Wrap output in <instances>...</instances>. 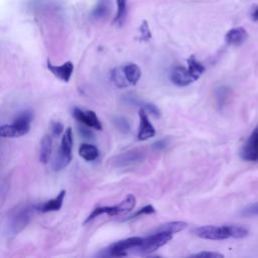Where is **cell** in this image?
<instances>
[{
    "instance_id": "6da1fadb",
    "label": "cell",
    "mask_w": 258,
    "mask_h": 258,
    "mask_svg": "<svg viewBox=\"0 0 258 258\" xmlns=\"http://www.w3.org/2000/svg\"><path fill=\"white\" fill-rule=\"evenodd\" d=\"M194 234L202 239L207 240H225L228 238L241 239L248 235V230L242 226L236 225H207L196 228L194 230Z\"/></svg>"
},
{
    "instance_id": "7a4b0ae2",
    "label": "cell",
    "mask_w": 258,
    "mask_h": 258,
    "mask_svg": "<svg viewBox=\"0 0 258 258\" xmlns=\"http://www.w3.org/2000/svg\"><path fill=\"white\" fill-rule=\"evenodd\" d=\"M36 211V206H25L23 208H18L17 210L12 211L7 219V234L9 236H15L22 232L28 226L33 213Z\"/></svg>"
},
{
    "instance_id": "3957f363",
    "label": "cell",
    "mask_w": 258,
    "mask_h": 258,
    "mask_svg": "<svg viewBox=\"0 0 258 258\" xmlns=\"http://www.w3.org/2000/svg\"><path fill=\"white\" fill-rule=\"evenodd\" d=\"M136 200L133 195H128L121 203L115 206H106V207H99L93 210V212L86 219L85 224L91 222L92 220L98 218L99 216L106 214L108 216H116V215H123L129 213L135 207Z\"/></svg>"
},
{
    "instance_id": "277c9868",
    "label": "cell",
    "mask_w": 258,
    "mask_h": 258,
    "mask_svg": "<svg viewBox=\"0 0 258 258\" xmlns=\"http://www.w3.org/2000/svg\"><path fill=\"white\" fill-rule=\"evenodd\" d=\"M33 114L29 111L22 112L13 124L3 125L0 128V134L3 137H19L29 133Z\"/></svg>"
},
{
    "instance_id": "5b68a950",
    "label": "cell",
    "mask_w": 258,
    "mask_h": 258,
    "mask_svg": "<svg viewBox=\"0 0 258 258\" xmlns=\"http://www.w3.org/2000/svg\"><path fill=\"white\" fill-rule=\"evenodd\" d=\"M72 147H73V132L72 128L68 127L62 138L61 148L53 162V168L60 170L66 167L72 160Z\"/></svg>"
},
{
    "instance_id": "8992f818",
    "label": "cell",
    "mask_w": 258,
    "mask_h": 258,
    "mask_svg": "<svg viewBox=\"0 0 258 258\" xmlns=\"http://www.w3.org/2000/svg\"><path fill=\"white\" fill-rule=\"evenodd\" d=\"M173 239V234L168 232H154V234L149 235L145 238H143L141 244L137 246L136 249L137 252L140 253H151L157 250L158 248L165 245L167 242H169Z\"/></svg>"
},
{
    "instance_id": "52a82bcc",
    "label": "cell",
    "mask_w": 258,
    "mask_h": 258,
    "mask_svg": "<svg viewBox=\"0 0 258 258\" xmlns=\"http://www.w3.org/2000/svg\"><path fill=\"white\" fill-rule=\"evenodd\" d=\"M240 156L246 161H258V123L252 130L245 144L242 146Z\"/></svg>"
},
{
    "instance_id": "ba28073f",
    "label": "cell",
    "mask_w": 258,
    "mask_h": 258,
    "mask_svg": "<svg viewBox=\"0 0 258 258\" xmlns=\"http://www.w3.org/2000/svg\"><path fill=\"white\" fill-rule=\"evenodd\" d=\"M143 238L141 237H130V238H126L121 241H118L112 244L108 249H106L107 255L113 256V257L126 256L127 255L126 251L129 249H134L137 246H139Z\"/></svg>"
},
{
    "instance_id": "9c48e42d",
    "label": "cell",
    "mask_w": 258,
    "mask_h": 258,
    "mask_svg": "<svg viewBox=\"0 0 258 258\" xmlns=\"http://www.w3.org/2000/svg\"><path fill=\"white\" fill-rule=\"evenodd\" d=\"M145 152L139 149H134L116 155L115 157H113L112 163L116 167H125L142 162L145 159Z\"/></svg>"
},
{
    "instance_id": "30bf717a",
    "label": "cell",
    "mask_w": 258,
    "mask_h": 258,
    "mask_svg": "<svg viewBox=\"0 0 258 258\" xmlns=\"http://www.w3.org/2000/svg\"><path fill=\"white\" fill-rule=\"evenodd\" d=\"M73 115L78 121H80L84 125L97 130H102L101 122L94 111H83L79 108H74Z\"/></svg>"
},
{
    "instance_id": "8fae6325",
    "label": "cell",
    "mask_w": 258,
    "mask_h": 258,
    "mask_svg": "<svg viewBox=\"0 0 258 258\" xmlns=\"http://www.w3.org/2000/svg\"><path fill=\"white\" fill-rule=\"evenodd\" d=\"M169 79L175 85L180 86V87H186V86H189L196 81L190 74L189 70L181 66L175 67L170 71Z\"/></svg>"
},
{
    "instance_id": "7c38bea8",
    "label": "cell",
    "mask_w": 258,
    "mask_h": 258,
    "mask_svg": "<svg viewBox=\"0 0 258 258\" xmlns=\"http://www.w3.org/2000/svg\"><path fill=\"white\" fill-rule=\"evenodd\" d=\"M139 119H140V123H139V132H138V139L139 140H146L149 139L151 137H153L155 135V129L153 127V125L150 123L146 110L141 108L139 110Z\"/></svg>"
},
{
    "instance_id": "4fadbf2b",
    "label": "cell",
    "mask_w": 258,
    "mask_h": 258,
    "mask_svg": "<svg viewBox=\"0 0 258 258\" xmlns=\"http://www.w3.org/2000/svg\"><path fill=\"white\" fill-rule=\"evenodd\" d=\"M47 67L54 76H56L57 78H59L60 80H62L64 82H69L72 75H73V72H74V65L70 61L66 62L62 66H54L48 60Z\"/></svg>"
},
{
    "instance_id": "5bb4252c",
    "label": "cell",
    "mask_w": 258,
    "mask_h": 258,
    "mask_svg": "<svg viewBox=\"0 0 258 258\" xmlns=\"http://www.w3.org/2000/svg\"><path fill=\"white\" fill-rule=\"evenodd\" d=\"M65 196H66V191L63 190V191H61V193L56 198H54V199H52V200H50V201H48V202H46L42 205L36 206V209H37V211L42 212V213H49V212L59 211L63 206Z\"/></svg>"
},
{
    "instance_id": "9a60e30c",
    "label": "cell",
    "mask_w": 258,
    "mask_h": 258,
    "mask_svg": "<svg viewBox=\"0 0 258 258\" xmlns=\"http://www.w3.org/2000/svg\"><path fill=\"white\" fill-rule=\"evenodd\" d=\"M247 32L243 28L230 30L225 36V42L230 46H240L247 40Z\"/></svg>"
},
{
    "instance_id": "2e32d148",
    "label": "cell",
    "mask_w": 258,
    "mask_h": 258,
    "mask_svg": "<svg viewBox=\"0 0 258 258\" xmlns=\"http://www.w3.org/2000/svg\"><path fill=\"white\" fill-rule=\"evenodd\" d=\"M79 154L85 160L93 161L99 157V149L95 145L82 143L79 147Z\"/></svg>"
},
{
    "instance_id": "e0dca14e",
    "label": "cell",
    "mask_w": 258,
    "mask_h": 258,
    "mask_svg": "<svg viewBox=\"0 0 258 258\" xmlns=\"http://www.w3.org/2000/svg\"><path fill=\"white\" fill-rule=\"evenodd\" d=\"M53 149V139L50 135H45L41 141L40 148V161L43 163H47L50 159L51 153Z\"/></svg>"
},
{
    "instance_id": "ac0fdd59",
    "label": "cell",
    "mask_w": 258,
    "mask_h": 258,
    "mask_svg": "<svg viewBox=\"0 0 258 258\" xmlns=\"http://www.w3.org/2000/svg\"><path fill=\"white\" fill-rule=\"evenodd\" d=\"M110 77H111V81L118 88H126L128 86H130L129 82L126 79L125 73L123 71V67H118L113 69L110 73Z\"/></svg>"
},
{
    "instance_id": "d6986e66",
    "label": "cell",
    "mask_w": 258,
    "mask_h": 258,
    "mask_svg": "<svg viewBox=\"0 0 258 258\" xmlns=\"http://www.w3.org/2000/svg\"><path fill=\"white\" fill-rule=\"evenodd\" d=\"M123 71L125 73L126 79L130 85H136L141 77V70L135 64H127L123 66Z\"/></svg>"
},
{
    "instance_id": "ffe728a7",
    "label": "cell",
    "mask_w": 258,
    "mask_h": 258,
    "mask_svg": "<svg viewBox=\"0 0 258 258\" xmlns=\"http://www.w3.org/2000/svg\"><path fill=\"white\" fill-rule=\"evenodd\" d=\"M187 226H188V224L186 222L174 221V222L165 223V224L158 226L154 230V232H168L171 234H175V233H179V232L183 231L184 229L187 228Z\"/></svg>"
},
{
    "instance_id": "44dd1931",
    "label": "cell",
    "mask_w": 258,
    "mask_h": 258,
    "mask_svg": "<svg viewBox=\"0 0 258 258\" xmlns=\"http://www.w3.org/2000/svg\"><path fill=\"white\" fill-rule=\"evenodd\" d=\"M188 70L193 78L197 81L204 74L206 68L194 56H192L188 59Z\"/></svg>"
},
{
    "instance_id": "7402d4cb",
    "label": "cell",
    "mask_w": 258,
    "mask_h": 258,
    "mask_svg": "<svg viewBox=\"0 0 258 258\" xmlns=\"http://www.w3.org/2000/svg\"><path fill=\"white\" fill-rule=\"evenodd\" d=\"M112 122L115 125V127L119 131H121L122 133H128L131 130V126H130L129 121L123 116H115L113 118Z\"/></svg>"
},
{
    "instance_id": "603a6c76",
    "label": "cell",
    "mask_w": 258,
    "mask_h": 258,
    "mask_svg": "<svg viewBox=\"0 0 258 258\" xmlns=\"http://www.w3.org/2000/svg\"><path fill=\"white\" fill-rule=\"evenodd\" d=\"M155 213V209L154 207H152L151 205H147L145 207H142L141 209H139L138 211H136L134 214H132L131 216H129L128 218L124 219L123 221H129V220H133L135 218H138L142 215H149V214H154Z\"/></svg>"
},
{
    "instance_id": "cb8c5ba5",
    "label": "cell",
    "mask_w": 258,
    "mask_h": 258,
    "mask_svg": "<svg viewBox=\"0 0 258 258\" xmlns=\"http://www.w3.org/2000/svg\"><path fill=\"white\" fill-rule=\"evenodd\" d=\"M117 2V15H116V22H121L126 14V0H116Z\"/></svg>"
},
{
    "instance_id": "d4e9b609",
    "label": "cell",
    "mask_w": 258,
    "mask_h": 258,
    "mask_svg": "<svg viewBox=\"0 0 258 258\" xmlns=\"http://www.w3.org/2000/svg\"><path fill=\"white\" fill-rule=\"evenodd\" d=\"M241 215L244 217H256L258 216V203L252 204L244 208L241 212Z\"/></svg>"
},
{
    "instance_id": "484cf974",
    "label": "cell",
    "mask_w": 258,
    "mask_h": 258,
    "mask_svg": "<svg viewBox=\"0 0 258 258\" xmlns=\"http://www.w3.org/2000/svg\"><path fill=\"white\" fill-rule=\"evenodd\" d=\"M228 88L226 87H220L218 90H217V101H218V104L220 106H223L228 98Z\"/></svg>"
},
{
    "instance_id": "4316f807",
    "label": "cell",
    "mask_w": 258,
    "mask_h": 258,
    "mask_svg": "<svg viewBox=\"0 0 258 258\" xmlns=\"http://www.w3.org/2000/svg\"><path fill=\"white\" fill-rule=\"evenodd\" d=\"M141 107H142L143 109H145L146 112L151 113V114L154 115L155 117H159V116H160V111H159V109H158L154 104H151V103H142V104H141Z\"/></svg>"
},
{
    "instance_id": "83f0119b",
    "label": "cell",
    "mask_w": 258,
    "mask_h": 258,
    "mask_svg": "<svg viewBox=\"0 0 258 258\" xmlns=\"http://www.w3.org/2000/svg\"><path fill=\"white\" fill-rule=\"evenodd\" d=\"M194 257H210V258H223L224 255L218 252H211V251H203L193 255Z\"/></svg>"
},
{
    "instance_id": "f1b7e54d",
    "label": "cell",
    "mask_w": 258,
    "mask_h": 258,
    "mask_svg": "<svg viewBox=\"0 0 258 258\" xmlns=\"http://www.w3.org/2000/svg\"><path fill=\"white\" fill-rule=\"evenodd\" d=\"M52 130H53V133L55 135L59 136L64 131V126L60 122H53L52 123Z\"/></svg>"
},
{
    "instance_id": "f546056e",
    "label": "cell",
    "mask_w": 258,
    "mask_h": 258,
    "mask_svg": "<svg viewBox=\"0 0 258 258\" xmlns=\"http://www.w3.org/2000/svg\"><path fill=\"white\" fill-rule=\"evenodd\" d=\"M141 36H142V40H148L150 39L151 35H150V32H149V29L147 27V24L144 22L142 27H141Z\"/></svg>"
},
{
    "instance_id": "4dcf8cb0",
    "label": "cell",
    "mask_w": 258,
    "mask_h": 258,
    "mask_svg": "<svg viewBox=\"0 0 258 258\" xmlns=\"http://www.w3.org/2000/svg\"><path fill=\"white\" fill-rule=\"evenodd\" d=\"M79 132L80 134L84 137V138H92L93 137V133L90 129L85 128V127H79Z\"/></svg>"
},
{
    "instance_id": "1f68e13d",
    "label": "cell",
    "mask_w": 258,
    "mask_h": 258,
    "mask_svg": "<svg viewBox=\"0 0 258 258\" xmlns=\"http://www.w3.org/2000/svg\"><path fill=\"white\" fill-rule=\"evenodd\" d=\"M166 146H167V142H166L165 139H160V140L154 142L153 145H152V147L154 149H157V150H161V149L165 148Z\"/></svg>"
},
{
    "instance_id": "d6a6232c",
    "label": "cell",
    "mask_w": 258,
    "mask_h": 258,
    "mask_svg": "<svg viewBox=\"0 0 258 258\" xmlns=\"http://www.w3.org/2000/svg\"><path fill=\"white\" fill-rule=\"evenodd\" d=\"M252 20L257 22L258 21V7L256 8V10L252 13Z\"/></svg>"
}]
</instances>
